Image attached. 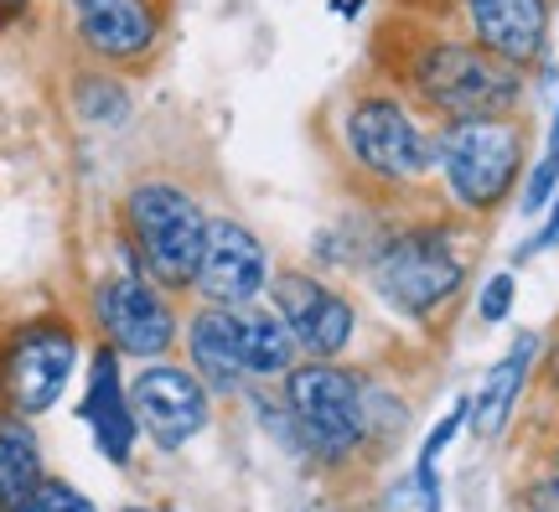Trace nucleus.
Returning <instances> with one entry per match:
<instances>
[{"mask_svg":"<svg viewBox=\"0 0 559 512\" xmlns=\"http://www.w3.org/2000/svg\"><path fill=\"white\" fill-rule=\"evenodd\" d=\"M373 68L394 88H404L430 124L528 115L534 104V73L502 62L498 52L456 32L451 21L415 16V11H394L379 26Z\"/></svg>","mask_w":559,"mask_h":512,"instance_id":"f257e3e1","label":"nucleus"},{"mask_svg":"<svg viewBox=\"0 0 559 512\" xmlns=\"http://www.w3.org/2000/svg\"><path fill=\"white\" fill-rule=\"evenodd\" d=\"M332 156L362 202L415 207L436 198V124L379 68L353 79L332 104Z\"/></svg>","mask_w":559,"mask_h":512,"instance_id":"f03ea898","label":"nucleus"},{"mask_svg":"<svg viewBox=\"0 0 559 512\" xmlns=\"http://www.w3.org/2000/svg\"><path fill=\"white\" fill-rule=\"evenodd\" d=\"M481 228L445 207H389L373 249L362 259V285L404 326H440L466 296L477 270Z\"/></svg>","mask_w":559,"mask_h":512,"instance_id":"7ed1b4c3","label":"nucleus"},{"mask_svg":"<svg viewBox=\"0 0 559 512\" xmlns=\"http://www.w3.org/2000/svg\"><path fill=\"white\" fill-rule=\"evenodd\" d=\"M534 160V119H445L436 124V202L445 213L487 228L519 202V187Z\"/></svg>","mask_w":559,"mask_h":512,"instance_id":"20e7f679","label":"nucleus"},{"mask_svg":"<svg viewBox=\"0 0 559 512\" xmlns=\"http://www.w3.org/2000/svg\"><path fill=\"white\" fill-rule=\"evenodd\" d=\"M120 223H124V249L145 275L156 279L171 296H192L202 249H207V228L213 213L202 207V198L177 177H135L120 198Z\"/></svg>","mask_w":559,"mask_h":512,"instance_id":"39448f33","label":"nucleus"},{"mask_svg":"<svg viewBox=\"0 0 559 512\" xmlns=\"http://www.w3.org/2000/svg\"><path fill=\"white\" fill-rule=\"evenodd\" d=\"M280 404L290 419V445L306 451L317 466H353L373 445L368 419V373L347 362L306 357L280 378Z\"/></svg>","mask_w":559,"mask_h":512,"instance_id":"423d86ee","label":"nucleus"},{"mask_svg":"<svg viewBox=\"0 0 559 512\" xmlns=\"http://www.w3.org/2000/svg\"><path fill=\"white\" fill-rule=\"evenodd\" d=\"M88 306H94V326H99V336L120 357L156 362V357H166L171 347H181L177 296L160 290L135 259H130L124 270H109V275L94 285Z\"/></svg>","mask_w":559,"mask_h":512,"instance_id":"0eeeda50","label":"nucleus"},{"mask_svg":"<svg viewBox=\"0 0 559 512\" xmlns=\"http://www.w3.org/2000/svg\"><path fill=\"white\" fill-rule=\"evenodd\" d=\"M264 300H270L280 311V321L290 326L300 357L342 362V357L358 347V332H362L358 300L347 296L332 275L306 270V264H280Z\"/></svg>","mask_w":559,"mask_h":512,"instance_id":"6e6552de","label":"nucleus"},{"mask_svg":"<svg viewBox=\"0 0 559 512\" xmlns=\"http://www.w3.org/2000/svg\"><path fill=\"white\" fill-rule=\"evenodd\" d=\"M73 368H79V332L68 321L41 315L32 326H21L11 336V347L0 353V394H5V409L21 414V419L47 414L52 404H62L68 383H73Z\"/></svg>","mask_w":559,"mask_h":512,"instance_id":"1a4fd4ad","label":"nucleus"},{"mask_svg":"<svg viewBox=\"0 0 559 512\" xmlns=\"http://www.w3.org/2000/svg\"><path fill=\"white\" fill-rule=\"evenodd\" d=\"M451 26L481 41L487 52L513 62L539 83H555L549 47H555V0H451Z\"/></svg>","mask_w":559,"mask_h":512,"instance_id":"9d476101","label":"nucleus"},{"mask_svg":"<svg viewBox=\"0 0 559 512\" xmlns=\"http://www.w3.org/2000/svg\"><path fill=\"white\" fill-rule=\"evenodd\" d=\"M130 404H135L140 434L156 445V451H181L187 440H198L207 425H213V389L202 383L192 368L181 362H145L135 378H130Z\"/></svg>","mask_w":559,"mask_h":512,"instance_id":"9b49d317","label":"nucleus"},{"mask_svg":"<svg viewBox=\"0 0 559 512\" xmlns=\"http://www.w3.org/2000/svg\"><path fill=\"white\" fill-rule=\"evenodd\" d=\"M270 279H275V254L264 249V238L239 217H213L192 296L202 306H254L270 296Z\"/></svg>","mask_w":559,"mask_h":512,"instance_id":"f8f14e48","label":"nucleus"},{"mask_svg":"<svg viewBox=\"0 0 559 512\" xmlns=\"http://www.w3.org/2000/svg\"><path fill=\"white\" fill-rule=\"evenodd\" d=\"M68 16L83 52L104 68H135L156 58L166 32V11L156 0H68Z\"/></svg>","mask_w":559,"mask_h":512,"instance_id":"ddd939ff","label":"nucleus"},{"mask_svg":"<svg viewBox=\"0 0 559 512\" xmlns=\"http://www.w3.org/2000/svg\"><path fill=\"white\" fill-rule=\"evenodd\" d=\"M83 425L94 434V445L109 466H130L135 461V440H140V419H135V404H130V389L120 378V353L104 342L94 362H88V389H83Z\"/></svg>","mask_w":559,"mask_h":512,"instance_id":"4468645a","label":"nucleus"},{"mask_svg":"<svg viewBox=\"0 0 559 512\" xmlns=\"http://www.w3.org/2000/svg\"><path fill=\"white\" fill-rule=\"evenodd\" d=\"M181 353L192 362V373L207 383V389H249V373H243V353H239V321H234V306H192L181 315Z\"/></svg>","mask_w":559,"mask_h":512,"instance_id":"2eb2a0df","label":"nucleus"},{"mask_svg":"<svg viewBox=\"0 0 559 512\" xmlns=\"http://www.w3.org/2000/svg\"><path fill=\"white\" fill-rule=\"evenodd\" d=\"M539 357H544V336L519 332L508 342V353L487 368L481 389L472 394V430H477V440H498V434L508 430V419L519 409L523 389H528L534 373H539Z\"/></svg>","mask_w":559,"mask_h":512,"instance_id":"dca6fc26","label":"nucleus"},{"mask_svg":"<svg viewBox=\"0 0 559 512\" xmlns=\"http://www.w3.org/2000/svg\"><path fill=\"white\" fill-rule=\"evenodd\" d=\"M41 481H47V461H41V440L32 419L5 414L0 419V512H16Z\"/></svg>","mask_w":559,"mask_h":512,"instance_id":"f3484780","label":"nucleus"},{"mask_svg":"<svg viewBox=\"0 0 559 512\" xmlns=\"http://www.w3.org/2000/svg\"><path fill=\"white\" fill-rule=\"evenodd\" d=\"M555 192H559V99H555V115H549V130H544V151H534L528 177H523V187H519V213L544 217V207H549Z\"/></svg>","mask_w":559,"mask_h":512,"instance_id":"a211bd4d","label":"nucleus"},{"mask_svg":"<svg viewBox=\"0 0 559 512\" xmlns=\"http://www.w3.org/2000/svg\"><path fill=\"white\" fill-rule=\"evenodd\" d=\"M73 99H79V115L88 124H124L130 119V88L115 73H88Z\"/></svg>","mask_w":559,"mask_h":512,"instance_id":"6ab92c4d","label":"nucleus"},{"mask_svg":"<svg viewBox=\"0 0 559 512\" xmlns=\"http://www.w3.org/2000/svg\"><path fill=\"white\" fill-rule=\"evenodd\" d=\"M513 306H519V275H513V270H498V275L481 279V290H477L481 326H502V321L513 315Z\"/></svg>","mask_w":559,"mask_h":512,"instance_id":"aec40b11","label":"nucleus"},{"mask_svg":"<svg viewBox=\"0 0 559 512\" xmlns=\"http://www.w3.org/2000/svg\"><path fill=\"white\" fill-rule=\"evenodd\" d=\"M16 512H94V502L73 487V481H58V476H47L37 492L26 497Z\"/></svg>","mask_w":559,"mask_h":512,"instance_id":"412c9836","label":"nucleus"},{"mask_svg":"<svg viewBox=\"0 0 559 512\" xmlns=\"http://www.w3.org/2000/svg\"><path fill=\"white\" fill-rule=\"evenodd\" d=\"M549 249H559V192L549 198V207H544V217H539V234L528 238V243H519V264L523 259H539V254H549Z\"/></svg>","mask_w":559,"mask_h":512,"instance_id":"4be33fe9","label":"nucleus"},{"mask_svg":"<svg viewBox=\"0 0 559 512\" xmlns=\"http://www.w3.org/2000/svg\"><path fill=\"white\" fill-rule=\"evenodd\" d=\"M523 512H559V466L539 472L523 487Z\"/></svg>","mask_w":559,"mask_h":512,"instance_id":"5701e85b","label":"nucleus"},{"mask_svg":"<svg viewBox=\"0 0 559 512\" xmlns=\"http://www.w3.org/2000/svg\"><path fill=\"white\" fill-rule=\"evenodd\" d=\"M539 383H544V394L559 404V332L544 342V357H539Z\"/></svg>","mask_w":559,"mask_h":512,"instance_id":"b1692460","label":"nucleus"},{"mask_svg":"<svg viewBox=\"0 0 559 512\" xmlns=\"http://www.w3.org/2000/svg\"><path fill=\"white\" fill-rule=\"evenodd\" d=\"M130 512H171V508H130Z\"/></svg>","mask_w":559,"mask_h":512,"instance_id":"393cba45","label":"nucleus"},{"mask_svg":"<svg viewBox=\"0 0 559 512\" xmlns=\"http://www.w3.org/2000/svg\"><path fill=\"white\" fill-rule=\"evenodd\" d=\"M0 5H5V11H11V5H26V0H0Z\"/></svg>","mask_w":559,"mask_h":512,"instance_id":"a878e982","label":"nucleus"}]
</instances>
